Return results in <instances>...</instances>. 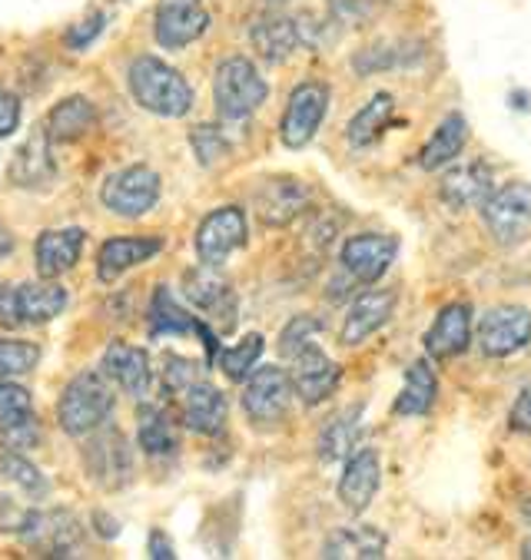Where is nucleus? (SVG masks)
Here are the masks:
<instances>
[{"mask_svg": "<svg viewBox=\"0 0 531 560\" xmlns=\"http://www.w3.org/2000/svg\"><path fill=\"white\" fill-rule=\"evenodd\" d=\"M127 86L147 114L180 120L193 109V86L160 57H137L127 70Z\"/></svg>", "mask_w": 531, "mask_h": 560, "instance_id": "f257e3e1", "label": "nucleus"}, {"mask_svg": "<svg viewBox=\"0 0 531 560\" xmlns=\"http://www.w3.org/2000/svg\"><path fill=\"white\" fill-rule=\"evenodd\" d=\"M114 411V392L103 372H77L57 405V421L70 438H90Z\"/></svg>", "mask_w": 531, "mask_h": 560, "instance_id": "f03ea898", "label": "nucleus"}, {"mask_svg": "<svg viewBox=\"0 0 531 560\" xmlns=\"http://www.w3.org/2000/svg\"><path fill=\"white\" fill-rule=\"evenodd\" d=\"M266 96H269V86L253 60L227 57L217 67V77H212V100H217V114L223 120L240 124V120L253 117L266 103Z\"/></svg>", "mask_w": 531, "mask_h": 560, "instance_id": "7ed1b4c3", "label": "nucleus"}, {"mask_svg": "<svg viewBox=\"0 0 531 560\" xmlns=\"http://www.w3.org/2000/svg\"><path fill=\"white\" fill-rule=\"evenodd\" d=\"M478 209L485 230L498 246H518L531 230V183L524 179L505 183Z\"/></svg>", "mask_w": 531, "mask_h": 560, "instance_id": "20e7f679", "label": "nucleus"}, {"mask_svg": "<svg viewBox=\"0 0 531 560\" xmlns=\"http://www.w3.org/2000/svg\"><path fill=\"white\" fill-rule=\"evenodd\" d=\"M326 114H330V86L326 83H315V80L299 83L289 93L286 114H282V124H279V140L289 150L309 147L312 137L319 133V127H323Z\"/></svg>", "mask_w": 531, "mask_h": 560, "instance_id": "39448f33", "label": "nucleus"}, {"mask_svg": "<svg viewBox=\"0 0 531 560\" xmlns=\"http://www.w3.org/2000/svg\"><path fill=\"white\" fill-rule=\"evenodd\" d=\"M250 226H246V212L240 206H223L212 209L196 230V256L203 266L220 269L236 249L246 246Z\"/></svg>", "mask_w": 531, "mask_h": 560, "instance_id": "423d86ee", "label": "nucleus"}, {"mask_svg": "<svg viewBox=\"0 0 531 560\" xmlns=\"http://www.w3.org/2000/svg\"><path fill=\"white\" fill-rule=\"evenodd\" d=\"M160 199V173L150 166H127L114 173L100 189V202L120 219H137L150 212Z\"/></svg>", "mask_w": 531, "mask_h": 560, "instance_id": "0eeeda50", "label": "nucleus"}, {"mask_svg": "<svg viewBox=\"0 0 531 560\" xmlns=\"http://www.w3.org/2000/svg\"><path fill=\"white\" fill-rule=\"evenodd\" d=\"M478 349L488 359H508L531 342V312L521 305H495L478 318Z\"/></svg>", "mask_w": 531, "mask_h": 560, "instance_id": "6e6552de", "label": "nucleus"}, {"mask_svg": "<svg viewBox=\"0 0 531 560\" xmlns=\"http://www.w3.org/2000/svg\"><path fill=\"white\" fill-rule=\"evenodd\" d=\"M292 395H296V388H292V378L286 375V369H279V365L253 369V375L246 378V388H243V411L256 424H276L286 418Z\"/></svg>", "mask_w": 531, "mask_h": 560, "instance_id": "1a4fd4ad", "label": "nucleus"}, {"mask_svg": "<svg viewBox=\"0 0 531 560\" xmlns=\"http://www.w3.org/2000/svg\"><path fill=\"white\" fill-rule=\"evenodd\" d=\"M209 27V11L203 0H157L153 37L166 50H180L199 40Z\"/></svg>", "mask_w": 531, "mask_h": 560, "instance_id": "9d476101", "label": "nucleus"}, {"mask_svg": "<svg viewBox=\"0 0 531 560\" xmlns=\"http://www.w3.org/2000/svg\"><path fill=\"white\" fill-rule=\"evenodd\" d=\"M289 378H292L296 398H299L302 405L315 408V405H323V401L336 392L343 372H339V365H336L323 349H319L315 342H309L305 349H299V352L292 355V372H289Z\"/></svg>", "mask_w": 531, "mask_h": 560, "instance_id": "9b49d317", "label": "nucleus"}, {"mask_svg": "<svg viewBox=\"0 0 531 560\" xmlns=\"http://www.w3.org/2000/svg\"><path fill=\"white\" fill-rule=\"evenodd\" d=\"M86 471L100 488H124L134 475V458H130V444L127 438L111 428L96 438H90L86 452H83Z\"/></svg>", "mask_w": 531, "mask_h": 560, "instance_id": "f8f14e48", "label": "nucleus"}, {"mask_svg": "<svg viewBox=\"0 0 531 560\" xmlns=\"http://www.w3.org/2000/svg\"><path fill=\"white\" fill-rule=\"evenodd\" d=\"M399 256V240L389 233H359L343 246V269L362 285L379 282Z\"/></svg>", "mask_w": 531, "mask_h": 560, "instance_id": "ddd939ff", "label": "nucleus"}, {"mask_svg": "<svg viewBox=\"0 0 531 560\" xmlns=\"http://www.w3.org/2000/svg\"><path fill=\"white\" fill-rule=\"evenodd\" d=\"M163 335H199L203 346H206V359L209 365L220 359V342L217 335H212L199 318H193L166 285H157L153 292V302H150V339H163Z\"/></svg>", "mask_w": 531, "mask_h": 560, "instance_id": "4468645a", "label": "nucleus"}, {"mask_svg": "<svg viewBox=\"0 0 531 560\" xmlns=\"http://www.w3.org/2000/svg\"><path fill=\"white\" fill-rule=\"evenodd\" d=\"M50 133L47 127L44 130H34L27 137V143L18 147L14 160H11V183L21 186V189H31V192H44L54 186L57 179V160H54V147H50Z\"/></svg>", "mask_w": 531, "mask_h": 560, "instance_id": "2eb2a0df", "label": "nucleus"}, {"mask_svg": "<svg viewBox=\"0 0 531 560\" xmlns=\"http://www.w3.org/2000/svg\"><path fill=\"white\" fill-rule=\"evenodd\" d=\"M382 488V458L376 447H359L349 455L339 478V501L349 514H366Z\"/></svg>", "mask_w": 531, "mask_h": 560, "instance_id": "dca6fc26", "label": "nucleus"}, {"mask_svg": "<svg viewBox=\"0 0 531 560\" xmlns=\"http://www.w3.org/2000/svg\"><path fill=\"white\" fill-rule=\"evenodd\" d=\"M395 302H399L395 289H369V292H362L349 305V315H346L343 331H339V342L349 346V349L362 346L369 335H376L395 315Z\"/></svg>", "mask_w": 531, "mask_h": 560, "instance_id": "f3484780", "label": "nucleus"}, {"mask_svg": "<svg viewBox=\"0 0 531 560\" xmlns=\"http://www.w3.org/2000/svg\"><path fill=\"white\" fill-rule=\"evenodd\" d=\"M472 342V308L469 302H452L446 305L436 322L425 331V352L432 359L446 362V359H455L469 349Z\"/></svg>", "mask_w": 531, "mask_h": 560, "instance_id": "a211bd4d", "label": "nucleus"}, {"mask_svg": "<svg viewBox=\"0 0 531 560\" xmlns=\"http://www.w3.org/2000/svg\"><path fill=\"white\" fill-rule=\"evenodd\" d=\"M157 253H163V236H117L106 240L96 253V279L114 282L127 269L150 262Z\"/></svg>", "mask_w": 531, "mask_h": 560, "instance_id": "6ab92c4d", "label": "nucleus"}, {"mask_svg": "<svg viewBox=\"0 0 531 560\" xmlns=\"http://www.w3.org/2000/svg\"><path fill=\"white\" fill-rule=\"evenodd\" d=\"M180 411L183 424L196 434H220L227 428V395L209 382H193L180 395Z\"/></svg>", "mask_w": 531, "mask_h": 560, "instance_id": "aec40b11", "label": "nucleus"}, {"mask_svg": "<svg viewBox=\"0 0 531 560\" xmlns=\"http://www.w3.org/2000/svg\"><path fill=\"white\" fill-rule=\"evenodd\" d=\"M100 372L111 382H117L134 398H143L150 392V382H153V369H150L147 352L134 349V346H124V342H114L111 349L103 352Z\"/></svg>", "mask_w": 531, "mask_h": 560, "instance_id": "412c9836", "label": "nucleus"}, {"mask_svg": "<svg viewBox=\"0 0 531 560\" xmlns=\"http://www.w3.org/2000/svg\"><path fill=\"white\" fill-rule=\"evenodd\" d=\"M305 202H309V189L289 176L266 179L256 189V209L266 226H289V222L305 209Z\"/></svg>", "mask_w": 531, "mask_h": 560, "instance_id": "4be33fe9", "label": "nucleus"}, {"mask_svg": "<svg viewBox=\"0 0 531 560\" xmlns=\"http://www.w3.org/2000/svg\"><path fill=\"white\" fill-rule=\"evenodd\" d=\"M250 40L253 50L266 60V63H282L296 54V47H302V24L282 14H266L250 27Z\"/></svg>", "mask_w": 531, "mask_h": 560, "instance_id": "5701e85b", "label": "nucleus"}, {"mask_svg": "<svg viewBox=\"0 0 531 560\" xmlns=\"http://www.w3.org/2000/svg\"><path fill=\"white\" fill-rule=\"evenodd\" d=\"M86 233L70 226V230H47L41 233L37 246H34V259H37V272L41 279H60L64 272H70L83 253Z\"/></svg>", "mask_w": 531, "mask_h": 560, "instance_id": "b1692460", "label": "nucleus"}, {"mask_svg": "<svg viewBox=\"0 0 531 560\" xmlns=\"http://www.w3.org/2000/svg\"><path fill=\"white\" fill-rule=\"evenodd\" d=\"M492 192H495L492 170L485 163H462L459 170L446 173V179H442V202L449 209L482 206Z\"/></svg>", "mask_w": 531, "mask_h": 560, "instance_id": "393cba45", "label": "nucleus"}, {"mask_svg": "<svg viewBox=\"0 0 531 560\" xmlns=\"http://www.w3.org/2000/svg\"><path fill=\"white\" fill-rule=\"evenodd\" d=\"M0 434L11 438L14 444H27L37 434L34 398L11 378H0Z\"/></svg>", "mask_w": 531, "mask_h": 560, "instance_id": "a878e982", "label": "nucleus"}, {"mask_svg": "<svg viewBox=\"0 0 531 560\" xmlns=\"http://www.w3.org/2000/svg\"><path fill=\"white\" fill-rule=\"evenodd\" d=\"M14 302H18V318L21 325H44L54 322L64 308H67V289L57 285L54 279L44 282H24L14 289Z\"/></svg>", "mask_w": 531, "mask_h": 560, "instance_id": "bb28decb", "label": "nucleus"}, {"mask_svg": "<svg viewBox=\"0 0 531 560\" xmlns=\"http://www.w3.org/2000/svg\"><path fill=\"white\" fill-rule=\"evenodd\" d=\"M465 143H469V120H465L462 114H449V117L439 124V130L432 133V140L422 147L418 166H422V170H429V173H436V170L455 163V160L462 156Z\"/></svg>", "mask_w": 531, "mask_h": 560, "instance_id": "cd10ccee", "label": "nucleus"}, {"mask_svg": "<svg viewBox=\"0 0 531 560\" xmlns=\"http://www.w3.org/2000/svg\"><path fill=\"white\" fill-rule=\"evenodd\" d=\"M436 395H439V378H436L432 365L429 362H412L408 372H405V385H402L392 411L399 418H422V415L432 411Z\"/></svg>", "mask_w": 531, "mask_h": 560, "instance_id": "c85d7f7f", "label": "nucleus"}, {"mask_svg": "<svg viewBox=\"0 0 531 560\" xmlns=\"http://www.w3.org/2000/svg\"><path fill=\"white\" fill-rule=\"evenodd\" d=\"M137 444L150 458H166V455H176L180 447V431H176V421L166 408L160 405H143L137 411Z\"/></svg>", "mask_w": 531, "mask_h": 560, "instance_id": "c756f323", "label": "nucleus"}, {"mask_svg": "<svg viewBox=\"0 0 531 560\" xmlns=\"http://www.w3.org/2000/svg\"><path fill=\"white\" fill-rule=\"evenodd\" d=\"M186 299L209 312L212 318L227 315L230 325H233V312H236V299H233V289L227 279H220L217 272H212V266H203L199 272H189L186 276Z\"/></svg>", "mask_w": 531, "mask_h": 560, "instance_id": "7c9ffc66", "label": "nucleus"}, {"mask_svg": "<svg viewBox=\"0 0 531 560\" xmlns=\"http://www.w3.org/2000/svg\"><path fill=\"white\" fill-rule=\"evenodd\" d=\"M96 127V106L86 96H67L47 114V133L54 143H73Z\"/></svg>", "mask_w": 531, "mask_h": 560, "instance_id": "2f4dec72", "label": "nucleus"}, {"mask_svg": "<svg viewBox=\"0 0 531 560\" xmlns=\"http://www.w3.org/2000/svg\"><path fill=\"white\" fill-rule=\"evenodd\" d=\"M362 438V405H353L346 411H339L323 431H319V458H323L326 465L339 462V458H349L353 447L359 444Z\"/></svg>", "mask_w": 531, "mask_h": 560, "instance_id": "473e14b6", "label": "nucleus"}, {"mask_svg": "<svg viewBox=\"0 0 531 560\" xmlns=\"http://www.w3.org/2000/svg\"><path fill=\"white\" fill-rule=\"evenodd\" d=\"M385 534L372 524H353V527H339L326 544H323V557L330 560H343V557H359V560H376L385 557Z\"/></svg>", "mask_w": 531, "mask_h": 560, "instance_id": "72a5a7b5", "label": "nucleus"}, {"mask_svg": "<svg viewBox=\"0 0 531 560\" xmlns=\"http://www.w3.org/2000/svg\"><path fill=\"white\" fill-rule=\"evenodd\" d=\"M392 114H395V96H392V93H376V96L359 109V114L349 120V127H346L349 147H356V150L372 147V143L385 133V127L392 124Z\"/></svg>", "mask_w": 531, "mask_h": 560, "instance_id": "f704fd0d", "label": "nucleus"}, {"mask_svg": "<svg viewBox=\"0 0 531 560\" xmlns=\"http://www.w3.org/2000/svg\"><path fill=\"white\" fill-rule=\"evenodd\" d=\"M263 349H266L263 335H259V331H250L240 346L223 349L217 362H220V369H223V375H227L230 382H246V378L253 375V369H256V362H259Z\"/></svg>", "mask_w": 531, "mask_h": 560, "instance_id": "c9c22d12", "label": "nucleus"}, {"mask_svg": "<svg viewBox=\"0 0 531 560\" xmlns=\"http://www.w3.org/2000/svg\"><path fill=\"white\" fill-rule=\"evenodd\" d=\"M41 362V349L34 342L0 339V378H18L34 372Z\"/></svg>", "mask_w": 531, "mask_h": 560, "instance_id": "e433bc0d", "label": "nucleus"}, {"mask_svg": "<svg viewBox=\"0 0 531 560\" xmlns=\"http://www.w3.org/2000/svg\"><path fill=\"white\" fill-rule=\"evenodd\" d=\"M319 331H326V322L323 318H315V315H296L289 318V325L279 331V355L282 359H292L299 349H305Z\"/></svg>", "mask_w": 531, "mask_h": 560, "instance_id": "4c0bfd02", "label": "nucleus"}, {"mask_svg": "<svg viewBox=\"0 0 531 560\" xmlns=\"http://www.w3.org/2000/svg\"><path fill=\"white\" fill-rule=\"evenodd\" d=\"M189 147H193L199 166H206V170L217 166L223 156H230V140L223 137L220 127H209V124H203L189 133Z\"/></svg>", "mask_w": 531, "mask_h": 560, "instance_id": "58836bf2", "label": "nucleus"}, {"mask_svg": "<svg viewBox=\"0 0 531 560\" xmlns=\"http://www.w3.org/2000/svg\"><path fill=\"white\" fill-rule=\"evenodd\" d=\"M193 382H199V365L180 355H166L163 359V388L170 395H183Z\"/></svg>", "mask_w": 531, "mask_h": 560, "instance_id": "ea45409f", "label": "nucleus"}, {"mask_svg": "<svg viewBox=\"0 0 531 560\" xmlns=\"http://www.w3.org/2000/svg\"><path fill=\"white\" fill-rule=\"evenodd\" d=\"M103 27H106V14H90L86 21H80L77 27H70L67 31V37H64V44H67V50H86L100 34H103Z\"/></svg>", "mask_w": 531, "mask_h": 560, "instance_id": "a19ab883", "label": "nucleus"}, {"mask_svg": "<svg viewBox=\"0 0 531 560\" xmlns=\"http://www.w3.org/2000/svg\"><path fill=\"white\" fill-rule=\"evenodd\" d=\"M21 127V100L0 86V137H11Z\"/></svg>", "mask_w": 531, "mask_h": 560, "instance_id": "79ce46f5", "label": "nucleus"}, {"mask_svg": "<svg viewBox=\"0 0 531 560\" xmlns=\"http://www.w3.org/2000/svg\"><path fill=\"white\" fill-rule=\"evenodd\" d=\"M4 468H8V471H14L11 478H14V481H21L24 488L44 491V478H41V475H37V468H34V465H27L24 458H18V455H8V458H4Z\"/></svg>", "mask_w": 531, "mask_h": 560, "instance_id": "37998d69", "label": "nucleus"}, {"mask_svg": "<svg viewBox=\"0 0 531 560\" xmlns=\"http://www.w3.org/2000/svg\"><path fill=\"white\" fill-rule=\"evenodd\" d=\"M508 428L518 431V434H531V385H528V388L518 395V401L511 405Z\"/></svg>", "mask_w": 531, "mask_h": 560, "instance_id": "c03bdc74", "label": "nucleus"}, {"mask_svg": "<svg viewBox=\"0 0 531 560\" xmlns=\"http://www.w3.org/2000/svg\"><path fill=\"white\" fill-rule=\"evenodd\" d=\"M0 325H8V328L21 325L18 302H14V289H8V285H0Z\"/></svg>", "mask_w": 531, "mask_h": 560, "instance_id": "a18cd8bd", "label": "nucleus"}, {"mask_svg": "<svg viewBox=\"0 0 531 560\" xmlns=\"http://www.w3.org/2000/svg\"><path fill=\"white\" fill-rule=\"evenodd\" d=\"M150 557H163V560H170V557H176V550H173V544L166 540V534H160V530H153L150 534Z\"/></svg>", "mask_w": 531, "mask_h": 560, "instance_id": "49530a36", "label": "nucleus"}, {"mask_svg": "<svg viewBox=\"0 0 531 560\" xmlns=\"http://www.w3.org/2000/svg\"><path fill=\"white\" fill-rule=\"evenodd\" d=\"M14 253V236L8 226H0V259H8Z\"/></svg>", "mask_w": 531, "mask_h": 560, "instance_id": "de8ad7c7", "label": "nucleus"}, {"mask_svg": "<svg viewBox=\"0 0 531 560\" xmlns=\"http://www.w3.org/2000/svg\"><path fill=\"white\" fill-rule=\"evenodd\" d=\"M521 557H524V560H531V534H528V537H524V544H521Z\"/></svg>", "mask_w": 531, "mask_h": 560, "instance_id": "09e8293b", "label": "nucleus"}, {"mask_svg": "<svg viewBox=\"0 0 531 560\" xmlns=\"http://www.w3.org/2000/svg\"><path fill=\"white\" fill-rule=\"evenodd\" d=\"M521 514H524V521H528V524H531V501H528V504H524V508H521Z\"/></svg>", "mask_w": 531, "mask_h": 560, "instance_id": "8fccbe9b", "label": "nucleus"}]
</instances>
